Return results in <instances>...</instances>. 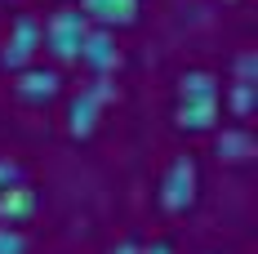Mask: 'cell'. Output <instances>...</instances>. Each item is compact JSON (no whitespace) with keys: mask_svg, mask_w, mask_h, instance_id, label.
Here are the masks:
<instances>
[{"mask_svg":"<svg viewBox=\"0 0 258 254\" xmlns=\"http://www.w3.org/2000/svg\"><path fill=\"white\" fill-rule=\"evenodd\" d=\"M223 89H218V76L205 72V67H196V72H182L178 76V103L182 98H218Z\"/></svg>","mask_w":258,"mask_h":254,"instance_id":"8fae6325","label":"cell"},{"mask_svg":"<svg viewBox=\"0 0 258 254\" xmlns=\"http://www.w3.org/2000/svg\"><path fill=\"white\" fill-rule=\"evenodd\" d=\"M40 210V196H36V187L31 183H9L5 192H0V223H9V228H18V223H27L31 214Z\"/></svg>","mask_w":258,"mask_h":254,"instance_id":"ba28073f","label":"cell"},{"mask_svg":"<svg viewBox=\"0 0 258 254\" xmlns=\"http://www.w3.org/2000/svg\"><path fill=\"white\" fill-rule=\"evenodd\" d=\"M94 76H111L116 67H120V40H116V31H107V27H94L85 31V40H80V58Z\"/></svg>","mask_w":258,"mask_h":254,"instance_id":"5b68a950","label":"cell"},{"mask_svg":"<svg viewBox=\"0 0 258 254\" xmlns=\"http://www.w3.org/2000/svg\"><path fill=\"white\" fill-rule=\"evenodd\" d=\"M174 125L187 134H214L218 125V98H182L174 107Z\"/></svg>","mask_w":258,"mask_h":254,"instance_id":"9c48e42d","label":"cell"},{"mask_svg":"<svg viewBox=\"0 0 258 254\" xmlns=\"http://www.w3.org/2000/svg\"><path fill=\"white\" fill-rule=\"evenodd\" d=\"M160 210L165 214H191L196 201H201V170H196V161L191 156H174L169 165H165V174H160Z\"/></svg>","mask_w":258,"mask_h":254,"instance_id":"6da1fadb","label":"cell"},{"mask_svg":"<svg viewBox=\"0 0 258 254\" xmlns=\"http://www.w3.org/2000/svg\"><path fill=\"white\" fill-rule=\"evenodd\" d=\"M98 116H103V98L94 94V89H80L72 94L67 103V112H62V129H67V138H89L94 129H98Z\"/></svg>","mask_w":258,"mask_h":254,"instance_id":"52a82bcc","label":"cell"},{"mask_svg":"<svg viewBox=\"0 0 258 254\" xmlns=\"http://www.w3.org/2000/svg\"><path fill=\"white\" fill-rule=\"evenodd\" d=\"M254 103H258V85L254 80H232V85H227V107H232L236 121H249Z\"/></svg>","mask_w":258,"mask_h":254,"instance_id":"7c38bea8","label":"cell"},{"mask_svg":"<svg viewBox=\"0 0 258 254\" xmlns=\"http://www.w3.org/2000/svg\"><path fill=\"white\" fill-rule=\"evenodd\" d=\"M76 9L94 27H107V31H125L143 18V0H80Z\"/></svg>","mask_w":258,"mask_h":254,"instance_id":"8992f818","label":"cell"},{"mask_svg":"<svg viewBox=\"0 0 258 254\" xmlns=\"http://www.w3.org/2000/svg\"><path fill=\"white\" fill-rule=\"evenodd\" d=\"M214 156L218 161H227V165H245V161H254V134L245 125H227L214 134Z\"/></svg>","mask_w":258,"mask_h":254,"instance_id":"30bf717a","label":"cell"},{"mask_svg":"<svg viewBox=\"0 0 258 254\" xmlns=\"http://www.w3.org/2000/svg\"><path fill=\"white\" fill-rule=\"evenodd\" d=\"M138 250H143V245H138L134 236H125V241H116V245H111L107 254H138Z\"/></svg>","mask_w":258,"mask_h":254,"instance_id":"2e32d148","label":"cell"},{"mask_svg":"<svg viewBox=\"0 0 258 254\" xmlns=\"http://www.w3.org/2000/svg\"><path fill=\"white\" fill-rule=\"evenodd\" d=\"M232 76L236 80H254V85H258V58H254V49H240V54H236Z\"/></svg>","mask_w":258,"mask_h":254,"instance_id":"4fadbf2b","label":"cell"},{"mask_svg":"<svg viewBox=\"0 0 258 254\" xmlns=\"http://www.w3.org/2000/svg\"><path fill=\"white\" fill-rule=\"evenodd\" d=\"M138 254H178V250H174L169 241H152V245H143Z\"/></svg>","mask_w":258,"mask_h":254,"instance_id":"e0dca14e","label":"cell"},{"mask_svg":"<svg viewBox=\"0 0 258 254\" xmlns=\"http://www.w3.org/2000/svg\"><path fill=\"white\" fill-rule=\"evenodd\" d=\"M40 27H45L40 45L49 49L53 63H76V58H80V40H85V31H89V18L80 14L76 5H62V9H53V14H49Z\"/></svg>","mask_w":258,"mask_h":254,"instance_id":"7a4b0ae2","label":"cell"},{"mask_svg":"<svg viewBox=\"0 0 258 254\" xmlns=\"http://www.w3.org/2000/svg\"><path fill=\"white\" fill-rule=\"evenodd\" d=\"M23 170H18V161H9V156H0V192L9 187V183H18Z\"/></svg>","mask_w":258,"mask_h":254,"instance_id":"9a60e30c","label":"cell"},{"mask_svg":"<svg viewBox=\"0 0 258 254\" xmlns=\"http://www.w3.org/2000/svg\"><path fill=\"white\" fill-rule=\"evenodd\" d=\"M14 94L27 103V107H45L62 94V72L58 67H45V63H27L14 72Z\"/></svg>","mask_w":258,"mask_h":254,"instance_id":"277c9868","label":"cell"},{"mask_svg":"<svg viewBox=\"0 0 258 254\" xmlns=\"http://www.w3.org/2000/svg\"><path fill=\"white\" fill-rule=\"evenodd\" d=\"M40 36H45L40 18H36V14H18L14 27H9V36H5V45H0V67H5V72H18L27 63H36Z\"/></svg>","mask_w":258,"mask_h":254,"instance_id":"3957f363","label":"cell"},{"mask_svg":"<svg viewBox=\"0 0 258 254\" xmlns=\"http://www.w3.org/2000/svg\"><path fill=\"white\" fill-rule=\"evenodd\" d=\"M0 254H27V236L9 223H0Z\"/></svg>","mask_w":258,"mask_h":254,"instance_id":"5bb4252c","label":"cell"}]
</instances>
